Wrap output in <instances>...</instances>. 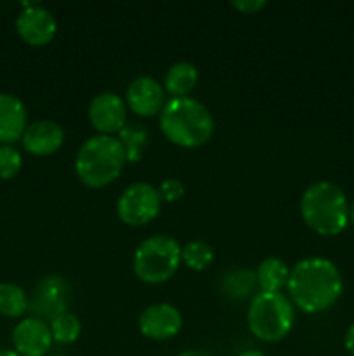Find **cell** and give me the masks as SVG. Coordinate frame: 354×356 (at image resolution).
I'll list each match as a JSON object with an SVG mask.
<instances>
[{
    "label": "cell",
    "instance_id": "cell-6",
    "mask_svg": "<svg viewBox=\"0 0 354 356\" xmlns=\"http://www.w3.org/2000/svg\"><path fill=\"white\" fill-rule=\"evenodd\" d=\"M180 250L174 236L156 233L139 243L132 259L135 277L146 284H163L179 270Z\"/></svg>",
    "mask_w": 354,
    "mask_h": 356
},
{
    "label": "cell",
    "instance_id": "cell-12",
    "mask_svg": "<svg viewBox=\"0 0 354 356\" xmlns=\"http://www.w3.org/2000/svg\"><path fill=\"white\" fill-rule=\"evenodd\" d=\"M12 346L19 356H45L52 346L51 327L37 316L19 320L12 330Z\"/></svg>",
    "mask_w": 354,
    "mask_h": 356
},
{
    "label": "cell",
    "instance_id": "cell-5",
    "mask_svg": "<svg viewBox=\"0 0 354 356\" xmlns=\"http://www.w3.org/2000/svg\"><path fill=\"white\" fill-rule=\"evenodd\" d=\"M295 322V309L281 292H257L246 312L248 329L264 343H278L290 334Z\"/></svg>",
    "mask_w": 354,
    "mask_h": 356
},
{
    "label": "cell",
    "instance_id": "cell-28",
    "mask_svg": "<svg viewBox=\"0 0 354 356\" xmlns=\"http://www.w3.org/2000/svg\"><path fill=\"white\" fill-rule=\"evenodd\" d=\"M236 356H266V355L260 353V351L257 350H246V351H242V353H238Z\"/></svg>",
    "mask_w": 354,
    "mask_h": 356
},
{
    "label": "cell",
    "instance_id": "cell-15",
    "mask_svg": "<svg viewBox=\"0 0 354 356\" xmlns=\"http://www.w3.org/2000/svg\"><path fill=\"white\" fill-rule=\"evenodd\" d=\"M28 113L23 101L14 94L0 92V143L12 145L23 138L28 127Z\"/></svg>",
    "mask_w": 354,
    "mask_h": 356
},
{
    "label": "cell",
    "instance_id": "cell-29",
    "mask_svg": "<svg viewBox=\"0 0 354 356\" xmlns=\"http://www.w3.org/2000/svg\"><path fill=\"white\" fill-rule=\"evenodd\" d=\"M0 356H19L14 350H0Z\"/></svg>",
    "mask_w": 354,
    "mask_h": 356
},
{
    "label": "cell",
    "instance_id": "cell-9",
    "mask_svg": "<svg viewBox=\"0 0 354 356\" xmlns=\"http://www.w3.org/2000/svg\"><path fill=\"white\" fill-rule=\"evenodd\" d=\"M23 7L16 19L19 37L30 45H47L58 31L54 14L37 2H23Z\"/></svg>",
    "mask_w": 354,
    "mask_h": 356
},
{
    "label": "cell",
    "instance_id": "cell-4",
    "mask_svg": "<svg viewBox=\"0 0 354 356\" xmlns=\"http://www.w3.org/2000/svg\"><path fill=\"white\" fill-rule=\"evenodd\" d=\"M127 159L121 143L115 136L96 134L82 143L75 156V172L89 188L113 183L124 170Z\"/></svg>",
    "mask_w": 354,
    "mask_h": 356
},
{
    "label": "cell",
    "instance_id": "cell-30",
    "mask_svg": "<svg viewBox=\"0 0 354 356\" xmlns=\"http://www.w3.org/2000/svg\"><path fill=\"white\" fill-rule=\"evenodd\" d=\"M349 219L354 222V200H353V204L349 205Z\"/></svg>",
    "mask_w": 354,
    "mask_h": 356
},
{
    "label": "cell",
    "instance_id": "cell-10",
    "mask_svg": "<svg viewBox=\"0 0 354 356\" xmlns=\"http://www.w3.org/2000/svg\"><path fill=\"white\" fill-rule=\"evenodd\" d=\"M139 330L144 337L153 341H167L176 337L183 327V316L176 306L169 302H156L148 306L139 315Z\"/></svg>",
    "mask_w": 354,
    "mask_h": 356
},
{
    "label": "cell",
    "instance_id": "cell-13",
    "mask_svg": "<svg viewBox=\"0 0 354 356\" xmlns=\"http://www.w3.org/2000/svg\"><path fill=\"white\" fill-rule=\"evenodd\" d=\"M128 108L139 117H155L160 115L165 104V89L156 79L148 75L135 76L127 86L125 92Z\"/></svg>",
    "mask_w": 354,
    "mask_h": 356
},
{
    "label": "cell",
    "instance_id": "cell-19",
    "mask_svg": "<svg viewBox=\"0 0 354 356\" xmlns=\"http://www.w3.org/2000/svg\"><path fill=\"white\" fill-rule=\"evenodd\" d=\"M257 285L255 271L252 270H235L229 271L222 277L221 289L229 299H235V301H239V299H245L246 296H250L253 292Z\"/></svg>",
    "mask_w": 354,
    "mask_h": 356
},
{
    "label": "cell",
    "instance_id": "cell-7",
    "mask_svg": "<svg viewBox=\"0 0 354 356\" xmlns=\"http://www.w3.org/2000/svg\"><path fill=\"white\" fill-rule=\"evenodd\" d=\"M162 198L153 184L137 181L121 191L117 200V214L128 226H142L160 214Z\"/></svg>",
    "mask_w": 354,
    "mask_h": 356
},
{
    "label": "cell",
    "instance_id": "cell-20",
    "mask_svg": "<svg viewBox=\"0 0 354 356\" xmlns=\"http://www.w3.org/2000/svg\"><path fill=\"white\" fill-rule=\"evenodd\" d=\"M28 305L30 299L19 285L9 282L0 284V315L7 318H17L26 312Z\"/></svg>",
    "mask_w": 354,
    "mask_h": 356
},
{
    "label": "cell",
    "instance_id": "cell-22",
    "mask_svg": "<svg viewBox=\"0 0 354 356\" xmlns=\"http://www.w3.org/2000/svg\"><path fill=\"white\" fill-rule=\"evenodd\" d=\"M215 259V252L207 242L203 240H193V242H187L186 245L180 250V261L186 264L187 268L194 271L207 270Z\"/></svg>",
    "mask_w": 354,
    "mask_h": 356
},
{
    "label": "cell",
    "instance_id": "cell-11",
    "mask_svg": "<svg viewBox=\"0 0 354 356\" xmlns=\"http://www.w3.org/2000/svg\"><path fill=\"white\" fill-rule=\"evenodd\" d=\"M89 120L99 134H118L127 124V104L117 92L97 94L89 104Z\"/></svg>",
    "mask_w": 354,
    "mask_h": 356
},
{
    "label": "cell",
    "instance_id": "cell-3",
    "mask_svg": "<svg viewBox=\"0 0 354 356\" xmlns=\"http://www.w3.org/2000/svg\"><path fill=\"white\" fill-rule=\"evenodd\" d=\"M301 216L318 235L335 236L349 222V202L342 188L335 183L316 181L302 193Z\"/></svg>",
    "mask_w": 354,
    "mask_h": 356
},
{
    "label": "cell",
    "instance_id": "cell-26",
    "mask_svg": "<svg viewBox=\"0 0 354 356\" xmlns=\"http://www.w3.org/2000/svg\"><path fill=\"white\" fill-rule=\"evenodd\" d=\"M344 346H346L347 353L354 356V323H351L349 329L346 330V336H344Z\"/></svg>",
    "mask_w": 354,
    "mask_h": 356
},
{
    "label": "cell",
    "instance_id": "cell-8",
    "mask_svg": "<svg viewBox=\"0 0 354 356\" xmlns=\"http://www.w3.org/2000/svg\"><path fill=\"white\" fill-rule=\"evenodd\" d=\"M69 302H71V287L68 282L58 275H47L35 285L28 309H31L37 318L52 320L68 312Z\"/></svg>",
    "mask_w": 354,
    "mask_h": 356
},
{
    "label": "cell",
    "instance_id": "cell-14",
    "mask_svg": "<svg viewBox=\"0 0 354 356\" xmlns=\"http://www.w3.org/2000/svg\"><path fill=\"white\" fill-rule=\"evenodd\" d=\"M24 149L35 156H49L65 143V129L51 118H42L26 127L23 138Z\"/></svg>",
    "mask_w": 354,
    "mask_h": 356
},
{
    "label": "cell",
    "instance_id": "cell-17",
    "mask_svg": "<svg viewBox=\"0 0 354 356\" xmlns=\"http://www.w3.org/2000/svg\"><path fill=\"white\" fill-rule=\"evenodd\" d=\"M288 277H290V270L280 257H267L260 261L255 271L257 285L262 292H280L281 289L287 287Z\"/></svg>",
    "mask_w": 354,
    "mask_h": 356
},
{
    "label": "cell",
    "instance_id": "cell-23",
    "mask_svg": "<svg viewBox=\"0 0 354 356\" xmlns=\"http://www.w3.org/2000/svg\"><path fill=\"white\" fill-rule=\"evenodd\" d=\"M23 165L21 153L12 145H0V179H12Z\"/></svg>",
    "mask_w": 354,
    "mask_h": 356
},
{
    "label": "cell",
    "instance_id": "cell-25",
    "mask_svg": "<svg viewBox=\"0 0 354 356\" xmlns=\"http://www.w3.org/2000/svg\"><path fill=\"white\" fill-rule=\"evenodd\" d=\"M266 6H267L266 0H233L231 2V7H235V9L242 10V13H246V14L262 10Z\"/></svg>",
    "mask_w": 354,
    "mask_h": 356
},
{
    "label": "cell",
    "instance_id": "cell-31",
    "mask_svg": "<svg viewBox=\"0 0 354 356\" xmlns=\"http://www.w3.org/2000/svg\"><path fill=\"white\" fill-rule=\"evenodd\" d=\"M51 356H66V355H51Z\"/></svg>",
    "mask_w": 354,
    "mask_h": 356
},
{
    "label": "cell",
    "instance_id": "cell-24",
    "mask_svg": "<svg viewBox=\"0 0 354 356\" xmlns=\"http://www.w3.org/2000/svg\"><path fill=\"white\" fill-rule=\"evenodd\" d=\"M156 190H158L162 202H169V204L180 200L184 197V193H186V188H184L183 181L177 179V177H167V179H163L160 183V186Z\"/></svg>",
    "mask_w": 354,
    "mask_h": 356
},
{
    "label": "cell",
    "instance_id": "cell-21",
    "mask_svg": "<svg viewBox=\"0 0 354 356\" xmlns=\"http://www.w3.org/2000/svg\"><path fill=\"white\" fill-rule=\"evenodd\" d=\"M52 334V341L58 344H71L75 343L82 332V323L78 316L71 312H66L58 315L49 323Z\"/></svg>",
    "mask_w": 354,
    "mask_h": 356
},
{
    "label": "cell",
    "instance_id": "cell-27",
    "mask_svg": "<svg viewBox=\"0 0 354 356\" xmlns=\"http://www.w3.org/2000/svg\"><path fill=\"white\" fill-rule=\"evenodd\" d=\"M177 356H210L208 353H205V351H200V350H187V351H183L180 355Z\"/></svg>",
    "mask_w": 354,
    "mask_h": 356
},
{
    "label": "cell",
    "instance_id": "cell-16",
    "mask_svg": "<svg viewBox=\"0 0 354 356\" xmlns=\"http://www.w3.org/2000/svg\"><path fill=\"white\" fill-rule=\"evenodd\" d=\"M198 83V70L189 61H177L167 70L163 89L172 97L187 96Z\"/></svg>",
    "mask_w": 354,
    "mask_h": 356
},
{
    "label": "cell",
    "instance_id": "cell-1",
    "mask_svg": "<svg viewBox=\"0 0 354 356\" xmlns=\"http://www.w3.org/2000/svg\"><path fill=\"white\" fill-rule=\"evenodd\" d=\"M288 296L301 312L314 315L332 308L342 296L340 270L326 257H305L290 268Z\"/></svg>",
    "mask_w": 354,
    "mask_h": 356
},
{
    "label": "cell",
    "instance_id": "cell-2",
    "mask_svg": "<svg viewBox=\"0 0 354 356\" xmlns=\"http://www.w3.org/2000/svg\"><path fill=\"white\" fill-rule=\"evenodd\" d=\"M163 136L180 148H198L214 134V117L194 97H169L160 111Z\"/></svg>",
    "mask_w": 354,
    "mask_h": 356
},
{
    "label": "cell",
    "instance_id": "cell-18",
    "mask_svg": "<svg viewBox=\"0 0 354 356\" xmlns=\"http://www.w3.org/2000/svg\"><path fill=\"white\" fill-rule=\"evenodd\" d=\"M118 141L124 146L127 162H139L149 145V131L139 122H127L118 132Z\"/></svg>",
    "mask_w": 354,
    "mask_h": 356
}]
</instances>
